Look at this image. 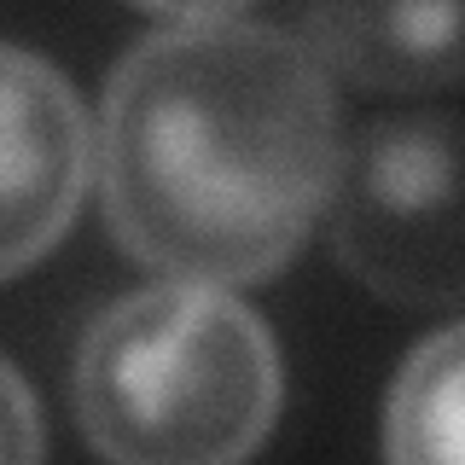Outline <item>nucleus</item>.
Instances as JSON below:
<instances>
[{
    "mask_svg": "<svg viewBox=\"0 0 465 465\" xmlns=\"http://www.w3.org/2000/svg\"><path fill=\"white\" fill-rule=\"evenodd\" d=\"M94 157L105 222L134 262L256 285L302 251L331 198L338 94L309 41L273 24H169L116 58Z\"/></svg>",
    "mask_w": 465,
    "mask_h": 465,
    "instance_id": "nucleus-1",
    "label": "nucleus"
},
{
    "mask_svg": "<svg viewBox=\"0 0 465 465\" xmlns=\"http://www.w3.org/2000/svg\"><path fill=\"white\" fill-rule=\"evenodd\" d=\"M134 6L157 12V18H174V24H193V18H232L251 0H134Z\"/></svg>",
    "mask_w": 465,
    "mask_h": 465,
    "instance_id": "nucleus-8",
    "label": "nucleus"
},
{
    "mask_svg": "<svg viewBox=\"0 0 465 465\" xmlns=\"http://www.w3.org/2000/svg\"><path fill=\"white\" fill-rule=\"evenodd\" d=\"M76 425L123 465H232L268 442L285 401L280 343L227 285L169 280L82 331Z\"/></svg>",
    "mask_w": 465,
    "mask_h": 465,
    "instance_id": "nucleus-2",
    "label": "nucleus"
},
{
    "mask_svg": "<svg viewBox=\"0 0 465 465\" xmlns=\"http://www.w3.org/2000/svg\"><path fill=\"white\" fill-rule=\"evenodd\" d=\"M331 251L349 280L401 309L465 302V116L407 111L343 140Z\"/></svg>",
    "mask_w": 465,
    "mask_h": 465,
    "instance_id": "nucleus-3",
    "label": "nucleus"
},
{
    "mask_svg": "<svg viewBox=\"0 0 465 465\" xmlns=\"http://www.w3.org/2000/svg\"><path fill=\"white\" fill-rule=\"evenodd\" d=\"M384 454L407 465H465V320L430 331L401 361L384 401Z\"/></svg>",
    "mask_w": 465,
    "mask_h": 465,
    "instance_id": "nucleus-6",
    "label": "nucleus"
},
{
    "mask_svg": "<svg viewBox=\"0 0 465 465\" xmlns=\"http://www.w3.org/2000/svg\"><path fill=\"white\" fill-rule=\"evenodd\" d=\"M47 454V430H41L35 396L18 378L6 355H0V460H41Z\"/></svg>",
    "mask_w": 465,
    "mask_h": 465,
    "instance_id": "nucleus-7",
    "label": "nucleus"
},
{
    "mask_svg": "<svg viewBox=\"0 0 465 465\" xmlns=\"http://www.w3.org/2000/svg\"><path fill=\"white\" fill-rule=\"evenodd\" d=\"M94 181L82 94L41 53L0 41V280L35 268L76 222Z\"/></svg>",
    "mask_w": 465,
    "mask_h": 465,
    "instance_id": "nucleus-4",
    "label": "nucleus"
},
{
    "mask_svg": "<svg viewBox=\"0 0 465 465\" xmlns=\"http://www.w3.org/2000/svg\"><path fill=\"white\" fill-rule=\"evenodd\" d=\"M309 53L372 94L465 82V0H302Z\"/></svg>",
    "mask_w": 465,
    "mask_h": 465,
    "instance_id": "nucleus-5",
    "label": "nucleus"
}]
</instances>
